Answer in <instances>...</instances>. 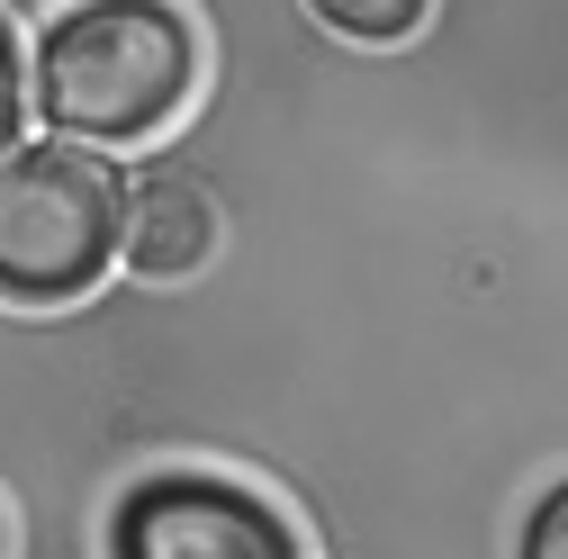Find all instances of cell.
I'll return each instance as SVG.
<instances>
[{
  "label": "cell",
  "mask_w": 568,
  "mask_h": 559,
  "mask_svg": "<svg viewBox=\"0 0 568 559\" xmlns=\"http://www.w3.org/2000/svg\"><path fill=\"white\" fill-rule=\"evenodd\" d=\"M19 126H28V45H19V19L0 10V154L19 145Z\"/></svg>",
  "instance_id": "5"
},
{
  "label": "cell",
  "mask_w": 568,
  "mask_h": 559,
  "mask_svg": "<svg viewBox=\"0 0 568 559\" xmlns=\"http://www.w3.org/2000/svg\"><path fill=\"white\" fill-rule=\"evenodd\" d=\"M126 163L82 135H37L0 154V307L45 316L118 271Z\"/></svg>",
  "instance_id": "2"
},
{
  "label": "cell",
  "mask_w": 568,
  "mask_h": 559,
  "mask_svg": "<svg viewBox=\"0 0 568 559\" xmlns=\"http://www.w3.org/2000/svg\"><path fill=\"white\" fill-rule=\"evenodd\" d=\"M0 550H10V515H0Z\"/></svg>",
  "instance_id": "6"
},
{
  "label": "cell",
  "mask_w": 568,
  "mask_h": 559,
  "mask_svg": "<svg viewBox=\"0 0 568 559\" xmlns=\"http://www.w3.org/2000/svg\"><path fill=\"white\" fill-rule=\"evenodd\" d=\"M199 91V28L181 0H54L28 54V118L82 145H145Z\"/></svg>",
  "instance_id": "1"
},
{
  "label": "cell",
  "mask_w": 568,
  "mask_h": 559,
  "mask_svg": "<svg viewBox=\"0 0 568 559\" xmlns=\"http://www.w3.org/2000/svg\"><path fill=\"white\" fill-rule=\"evenodd\" d=\"M100 550L109 559H298L307 541L253 478L207 460H163L100 506Z\"/></svg>",
  "instance_id": "3"
},
{
  "label": "cell",
  "mask_w": 568,
  "mask_h": 559,
  "mask_svg": "<svg viewBox=\"0 0 568 559\" xmlns=\"http://www.w3.org/2000/svg\"><path fill=\"white\" fill-rule=\"evenodd\" d=\"M515 550H524V559H568V469H559L550 487H532V506H524V524H515Z\"/></svg>",
  "instance_id": "4"
}]
</instances>
